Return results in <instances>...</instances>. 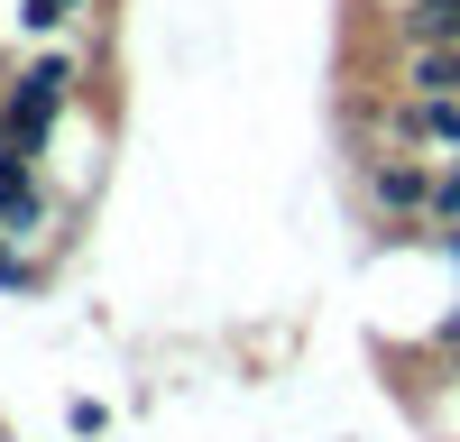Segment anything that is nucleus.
<instances>
[{
  "label": "nucleus",
  "mask_w": 460,
  "mask_h": 442,
  "mask_svg": "<svg viewBox=\"0 0 460 442\" xmlns=\"http://www.w3.org/2000/svg\"><path fill=\"white\" fill-rule=\"evenodd\" d=\"M65 93H74V65L65 56H47V65H28L19 74V93L0 102V147H47V129H56V110H65Z\"/></svg>",
  "instance_id": "obj_1"
},
{
  "label": "nucleus",
  "mask_w": 460,
  "mask_h": 442,
  "mask_svg": "<svg viewBox=\"0 0 460 442\" xmlns=\"http://www.w3.org/2000/svg\"><path fill=\"white\" fill-rule=\"evenodd\" d=\"M433 166H414V157H377L368 166V203L377 212H396V221H414V212H433Z\"/></svg>",
  "instance_id": "obj_2"
},
{
  "label": "nucleus",
  "mask_w": 460,
  "mask_h": 442,
  "mask_svg": "<svg viewBox=\"0 0 460 442\" xmlns=\"http://www.w3.org/2000/svg\"><path fill=\"white\" fill-rule=\"evenodd\" d=\"M387 129L414 138V147H442V157H460V102H414V93H405V102L387 110Z\"/></svg>",
  "instance_id": "obj_3"
},
{
  "label": "nucleus",
  "mask_w": 460,
  "mask_h": 442,
  "mask_svg": "<svg viewBox=\"0 0 460 442\" xmlns=\"http://www.w3.org/2000/svg\"><path fill=\"white\" fill-rule=\"evenodd\" d=\"M405 93L414 102H460V47H405Z\"/></svg>",
  "instance_id": "obj_4"
},
{
  "label": "nucleus",
  "mask_w": 460,
  "mask_h": 442,
  "mask_svg": "<svg viewBox=\"0 0 460 442\" xmlns=\"http://www.w3.org/2000/svg\"><path fill=\"white\" fill-rule=\"evenodd\" d=\"M405 47H460V0H396Z\"/></svg>",
  "instance_id": "obj_5"
},
{
  "label": "nucleus",
  "mask_w": 460,
  "mask_h": 442,
  "mask_svg": "<svg viewBox=\"0 0 460 442\" xmlns=\"http://www.w3.org/2000/svg\"><path fill=\"white\" fill-rule=\"evenodd\" d=\"M424 221H433L442 240H460V157L442 166V184H433V212H424Z\"/></svg>",
  "instance_id": "obj_6"
},
{
  "label": "nucleus",
  "mask_w": 460,
  "mask_h": 442,
  "mask_svg": "<svg viewBox=\"0 0 460 442\" xmlns=\"http://www.w3.org/2000/svg\"><path fill=\"white\" fill-rule=\"evenodd\" d=\"M74 10H84V0H28L19 28H28V37H56V28H74Z\"/></svg>",
  "instance_id": "obj_7"
}]
</instances>
